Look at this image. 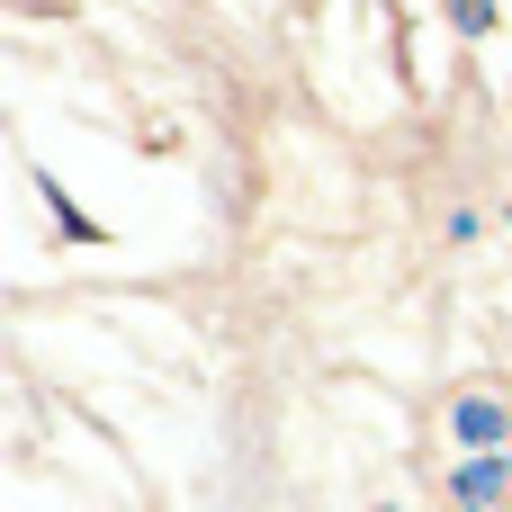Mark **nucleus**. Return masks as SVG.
Returning a JSON list of instances; mask_svg holds the SVG:
<instances>
[{"instance_id":"7ed1b4c3","label":"nucleus","mask_w":512,"mask_h":512,"mask_svg":"<svg viewBox=\"0 0 512 512\" xmlns=\"http://www.w3.org/2000/svg\"><path fill=\"white\" fill-rule=\"evenodd\" d=\"M450 18H459L468 36H486V27H495V9H486V0H450Z\"/></svg>"},{"instance_id":"f03ea898","label":"nucleus","mask_w":512,"mask_h":512,"mask_svg":"<svg viewBox=\"0 0 512 512\" xmlns=\"http://www.w3.org/2000/svg\"><path fill=\"white\" fill-rule=\"evenodd\" d=\"M504 495H512V468H504V459H477V468H459V504H468V512H495Z\"/></svg>"},{"instance_id":"f257e3e1","label":"nucleus","mask_w":512,"mask_h":512,"mask_svg":"<svg viewBox=\"0 0 512 512\" xmlns=\"http://www.w3.org/2000/svg\"><path fill=\"white\" fill-rule=\"evenodd\" d=\"M504 423H512L504 396H459V405H450V432H459L468 450H495V441H504Z\"/></svg>"}]
</instances>
